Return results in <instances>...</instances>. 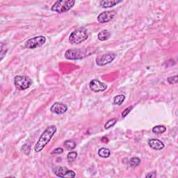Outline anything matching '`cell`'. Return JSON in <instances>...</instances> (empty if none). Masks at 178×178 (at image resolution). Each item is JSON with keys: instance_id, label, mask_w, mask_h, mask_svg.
<instances>
[{"instance_id": "obj_1", "label": "cell", "mask_w": 178, "mask_h": 178, "mask_svg": "<svg viewBox=\"0 0 178 178\" xmlns=\"http://www.w3.org/2000/svg\"><path fill=\"white\" fill-rule=\"evenodd\" d=\"M57 127L55 125H51L48 127L43 132L34 147V150L36 153H40V152L43 150L44 147L46 146V145L50 141L52 138L57 132Z\"/></svg>"}, {"instance_id": "obj_2", "label": "cell", "mask_w": 178, "mask_h": 178, "mask_svg": "<svg viewBox=\"0 0 178 178\" xmlns=\"http://www.w3.org/2000/svg\"><path fill=\"white\" fill-rule=\"evenodd\" d=\"M88 37L89 35L87 30L85 28H78L70 33L69 36V42L73 45H79L85 41Z\"/></svg>"}, {"instance_id": "obj_3", "label": "cell", "mask_w": 178, "mask_h": 178, "mask_svg": "<svg viewBox=\"0 0 178 178\" xmlns=\"http://www.w3.org/2000/svg\"><path fill=\"white\" fill-rule=\"evenodd\" d=\"M75 4V0H59L52 6L51 10L58 13H63L70 10Z\"/></svg>"}, {"instance_id": "obj_4", "label": "cell", "mask_w": 178, "mask_h": 178, "mask_svg": "<svg viewBox=\"0 0 178 178\" xmlns=\"http://www.w3.org/2000/svg\"><path fill=\"white\" fill-rule=\"evenodd\" d=\"M32 80L27 76L17 75L14 78V85L19 91H24L31 86Z\"/></svg>"}, {"instance_id": "obj_5", "label": "cell", "mask_w": 178, "mask_h": 178, "mask_svg": "<svg viewBox=\"0 0 178 178\" xmlns=\"http://www.w3.org/2000/svg\"><path fill=\"white\" fill-rule=\"evenodd\" d=\"M87 54L84 49H70L65 53V58L68 60L81 59L86 57Z\"/></svg>"}, {"instance_id": "obj_6", "label": "cell", "mask_w": 178, "mask_h": 178, "mask_svg": "<svg viewBox=\"0 0 178 178\" xmlns=\"http://www.w3.org/2000/svg\"><path fill=\"white\" fill-rule=\"evenodd\" d=\"M45 42L46 38L43 36H36L27 40L25 46L27 49H35L45 45Z\"/></svg>"}, {"instance_id": "obj_7", "label": "cell", "mask_w": 178, "mask_h": 178, "mask_svg": "<svg viewBox=\"0 0 178 178\" xmlns=\"http://www.w3.org/2000/svg\"><path fill=\"white\" fill-rule=\"evenodd\" d=\"M54 173L56 176L59 177H70L74 178L76 177V174L74 171L69 170L65 166H57L54 169Z\"/></svg>"}, {"instance_id": "obj_8", "label": "cell", "mask_w": 178, "mask_h": 178, "mask_svg": "<svg viewBox=\"0 0 178 178\" xmlns=\"http://www.w3.org/2000/svg\"><path fill=\"white\" fill-rule=\"evenodd\" d=\"M116 59V54L113 53H108L105 54L98 56L95 59L96 64L98 66H105L111 63Z\"/></svg>"}, {"instance_id": "obj_9", "label": "cell", "mask_w": 178, "mask_h": 178, "mask_svg": "<svg viewBox=\"0 0 178 178\" xmlns=\"http://www.w3.org/2000/svg\"><path fill=\"white\" fill-rule=\"evenodd\" d=\"M116 15V12L115 11H105L99 14L97 16V21L100 23H107L114 19Z\"/></svg>"}, {"instance_id": "obj_10", "label": "cell", "mask_w": 178, "mask_h": 178, "mask_svg": "<svg viewBox=\"0 0 178 178\" xmlns=\"http://www.w3.org/2000/svg\"><path fill=\"white\" fill-rule=\"evenodd\" d=\"M89 87L92 91L95 92V93H97V92L105 91L107 89V85L106 84L99 81L98 79H93L90 81Z\"/></svg>"}, {"instance_id": "obj_11", "label": "cell", "mask_w": 178, "mask_h": 178, "mask_svg": "<svg viewBox=\"0 0 178 178\" xmlns=\"http://www.w3.org/2000/svg\"><path fill=\"white\" fill-rule=\"evenodd\" d=\"M50 111L52 113L58 115L63 114L68 111V107L61 102H55L52 105Z\"/></svg>"}, {"instance_id": "obj_12", "label": "cell", "mask_w": 178, "mask_h": 178, "mask_svg": "<svg viewBox=\"0 0 178 178\" xmlns=\"http://www.w3.org/2000/svg\"><path fill=\"white\" fill-rule=\"evenodd\" d=\"M148 145L151 148L156 150H161L165 147L164 143L162 141L155 139H150L148 141Z\"/></svg>"}, {"instance_id": "obj_13", "label": "cell", "mask_w": 178, "mask_h": 178, "mask_svg": "<svg viewBox=\"0 0 178 178\" xmlns=\"http://www.w3.org/2000/svg\"><path fill=\"white\" fill-rule=\"evenodd\" d=\"M121 2L122 1H117V0H103V1H100V5L104 9H108V8L114 7V6L117 5L118 4Z\"/></svg>"}, {"instance_id": "obj_14", "label": "cell", "mask_w": 178, "mask_h": 178, "mask_svg": "<svg viewBox=\"0 0 178 178\" xmlns=\"http://www.w3.org/2000/svg\"><path fill=\"white\" fill-rule=\"evenodd\" d=\"M111 37V33L108 31V30H102L97 35V38L100 41H107L109 38Z\"/></svg>"}, {"instance_id": "obj_15", "label": "cell", "mask_w": 178, "mask_h": 178, "mask_svg": "<svg viewBox=\"0 0 178 178\" xmlns=\"http://www.w3.org/2000/svg\"><path fill=\"white\" fill-rule=\"evenodd\" d=\"M166 131V127L164 125H157L153 128V132L156 134H161Z\"/></svg>"}, {"instance_id": "obj_16", "label": "cell", "mask_w": 178, "mask_h": 178, "mask_svg": "<svg viewBox=\"0 0 178 178\" xmlns=\"http://www.w3.org/2000/svg\"><path fill=\"white\" fill-rule=\"evenodd\" d=\"M111 151L109 149L106 148V147H102L98 150V155L102 158H108L110 156Z\"/></svg>"}, {"instance_id": "obj_17", "label": "cell", "mask_w": 178, "mask_h": 178, "mask_svg": "<svg viewBox=\"0 0 178 178\" xmlns=\"http://www.w3.org/2000/svg\"><path fill=\"white\" fill-rule=\"evenodd\" d=\"M76 145H77V143L74 140H68V141L64 142V146L66 147L68 150H70L75 149Z\"/></svg>"}, {"instance_id": "obj_18", "label": "cell", "mask_w": 178, "mask_h": 178, "mask_svg": "<svg viewBox=\"0 0 178 178\" xmlns=\"http://www.w3.org/2000/svg\"><path fill=\"white\" fill-rule=\"evenodd\" d=\"M125 100V96L124 95H118L115 96V97L113 98V104L115 105H121L123 103V102Z\"/></svg>"}, {"instance_id": "obj_19", "label": "cell", "mask_w": 178, "mask_h": 178, "mask_svg": "<svg viewBox=\"0 0 178 178\" xmlns=\"http://www.w3.org/2000/svg\"><path fill=\"white\" fill-rule=\"evenodd\" d=\"M129 163L132 167H137L139 166L140 163H141V159H140L139 157H132L131 159L129 160Z\"/></svg>"}, {"instance_id": "obj_20", "label": "cell", "mask_w": 178, "mask_h": 178, "mask_svg": "<svg viewBox=\"0 0 178 178\" xmlns=\"http://www.w3.org/2000/svg\"><path fill=\"white\" fill-rule=\"evenodd\" d=\"M21 150L25 155H29L31 152V145L29 143H26L23 145Z\"/></svg>"}, {"instance_id": "obj_21", "label": "cell", "mask_w": 178, "mask_h": 178, "mask_svg": "<svg viewBox=\"0 0 178 178\" xmlns=\"http://www.w3.org/2000/svg\"><path fill=\"white\" fill-rule=\"evenodd\" d=\"M117 123V120L116 118H112L110 119L108 121L107 123H106L105 125V129H109V128H111L112 127H113L116 125V123Z\"/></svg>"}, {"instance_id": "obj_22", "label": "cell", "mask_w": 178, "mask_h": 178, "mask_svg": "<svg viewBox=\"0 0 178 178\" xmlns=\"http://www.w3.org/2000/svg\"><path fill=\"white\" fill-rule=\"evenodd\" d=\"M77 157V153H76V152H70V153L68 154V156H67L68 161L69 162H73V161L76 159Z\"/></svg>"}, {"instance_id": "obj_23", "label": "cell", "mask_w": 178, "mask_h": 178, "mask_svg": "<svg viewBox=\"0 0 178 178\" xmlns=\"http://www.w3.org/2000/svg\"><path fill=\"white\" fill-rule=\"evenodd\" d=\"M7 50L8 48L7 47L5 44H4L3 42H1V61H2L4 57L7 54Z\"/></svg>"}, {"instance_id": "obj_24", "label": "cell", "mask_w": 178, "mask_h": 178, "mask_svg": "<svg viewBox=\"0 0 178 178\" xmlns=\"http://www.w3.org/2000/svg\"><path fill=\"white\" fill-rule=\"evenodd\" d=\"M167 81L170 84H173L177 82V75H175L173 77H170L167 79Z\"/></svg>"}, {"instance_id": "obj_25", "label": "cell", "mask_w": 178, "mask_h": 178, "mask_svg": "<svg viewBox=\"0 0 178 178\" xmlns=\"http://www.w3.org/2000/svg\"><path fill=\"white\" fill-rule=\"evenodd\" d=\"M132 107H129L126 108V109L123 111V113H122V117L125 118L128 114H129V112L132 111Z\"/></svg>"}, {"instance_id": "obj_26", "label": "cell", "mask_w": 178, "mask_h": 178, "mask_svg": "<svg viewBox=\"0 0 178 178\" xmlns=\"http://www.w3.org/2000/svg\"><path fill=\"white\" fill-rule=\"evenodd\" d=\"M63 149L61 148V147H58V148L54 150L52 152V155H54V154H56V155H59V154H61L63 153Z\"/></svg>"}, {"instance_id": "obj_27", "label": "cell", "mask_w": 178, "mask_h": 178, "mask_svg": "<svg viewBox=\"0 0 178 178\" xmlns=\"http://www.w3.org/2000/svg\"><path fill=\"white\" fill-rule=\"evenodd\" d=\"M157 177V174H156L155 172H153V173L147 174L146 175V177Z\"/></svg>"}, {"instance_id": "obj_28", "label": "cell", "mask_w": 178, "mask_h": 178, "mask_svg": "<svg viewBox=\"0 0 178 178\" xmlns=\"http://www.w3.org/2000/svg\"><path fill=\"white\" fill-rule=\"evenodd\" d=\"M102 141L103 142V143H107L108 141H109V140L107 137H102Z\"/></svg>"}]
</instances>
